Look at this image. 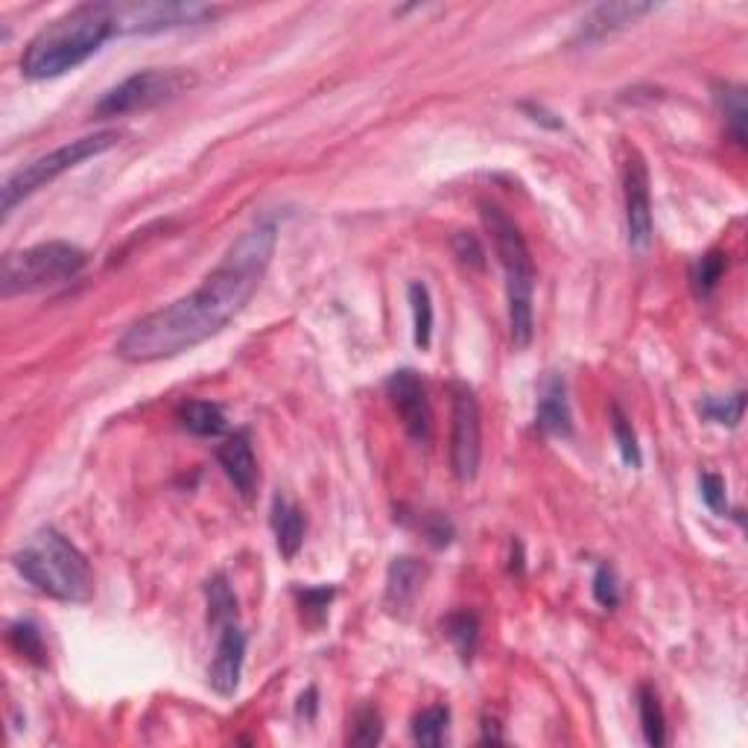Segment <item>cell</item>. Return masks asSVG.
Listing matches in <instances>:
<instances>
[{"label": "cell", "instance_id": "obj_1", "mask_svg": "<svg viewBox=\"0 0 748 748\" xmlns=\"http://www.w3.org/2000/svg\"><path fill=\"white\" fill-rule=\"evenodd\" d=\"M278 225L272 217L255 222L222 255L220 267L194 293L170 302L161 310L140 316L118 340V357L126 363H161L194 352L222 333L246 310L275 255Z\"/></svg>", "mask_w": 748, "mask_h": 748}, {"label": "cell", "instance_id": "obj_2", "mask_svg": "<svg viewBox=\"0 0 748 748\" xmlns=\"http://www.w3.org/2000/svg\"><path fill=\"white\" fill-rule=\"evenodd\" d=\"M111 36H118L111 3H79L29 38L21 56V74L27 79H56L71 74Z\"/></svg>", "mask_w": 748, "mask_h": 748}, {"label": "cell", "instance_id": "obj_3", "mask_svg": "<svg viewBox=\"0 0 748 748\" xmlns=\"http://www.w3.org/2000/svg\"><path fill=\"white\" fill-rule=\"evenodd\" d=\"M15 571L36 591L59 602H88L94 597L91 564L56 527H41L12 555Z\"/></svg>", "mask_w": 748, "mask_h": 748}, {"label": "cell", "instance_id": "obj_4", "mask_svg": "<svg viewBox=\"0 0 748 748\" xmlns=\"http://www.w3.org/2000/svg\"><path fill=\"white\" fill-rule=\"evenodd\" d=\"M482 222L491 234L500 267L506 272V305H508V333L515 348H527L536 336V316H532V296H536V267L524 234L498 205H482Z\"/></svg>", "mask_w": 748, "mask_h": 748}, {"label": "cell", "instance_id": "obj_5", "mask_svg": "<svg viewBox=\"0 0 748 748\" xmlns=\"http://www.w3.org/2000/svg\"><path fill=\"white\" fill-rule=\"evenodd\" d=\"M85 263H88V255L74 243H36L27 249L10 252L3 258L0 286H3V296L38 293V290L59 286L76 278L85 269Z\"/></svg>", "mask_w": 748, "mask_h": 748}, {"label": "cell", "instance_id": "obj_6", "mask_svg": "<svg viewBox=\"0 0 748 748\" xmlns=\"http://www.w3.org/2000/svg\"><path fill=\"white\" fill-rule=\"evenodd\" d=\"M118 144H121V132L106 130L94 132V135H85V138L68 140L62 147H56L53 152L33 158L29 164H24L21 170H15L12 176H7V182L0 187V194H3V203H0L3 217H10L27 196H33L45 185L56 182L62 173L74 170V167H79L83 161H88V158H97L102 156V152H109V149L118 147Z\"/></svg>", "mask_w": 748, "mask_h": 748}, {"label": "cell", "instance_id": "obj_7", "mask_svg": "<svg viewBox=\"0 0 748 748\" xmlns=\"http://www.w3.org/2000/svg\"><path fill=\"white\" fill-rule=\"evenodd\" d=\"M196 76L182 68H147L138 74L126 76L111 91L102 94V100L94 106L97 118H126L135 111H149L161 102L176 100L179 94L191 91Z\"/></svg>", "mask_w": 748, "mask_h": 748}, {"label": "cell", "instance_id": "obj_8", "mask_svg": "<svg viewBox=\"0 0 748 748\" xmlns=\"http://www.w3.org/2000/svg\"><path fill=\"white\" fill-rule=\"evenodd\" d=\"M118 36H149L164 29L196 27L220 15V7L208 3H170V0H123L111 3Z\"/></svg>", "mask_w": 748, "mask_h": 748}, {"label": "cell", "instance_id": "obj_9", "mask_svg": "<svg viewBox=\"0 0 748 748\" xmlns=\"http://www.w3.org/2000/svg\"><path fill=\"white\" fill-rule=\"evenodd\" d=\"M482 459V413L471 387L451 383V468L459 482H471Z\"/></svg>", "mask_w": 748, "mask_h": 748}, {"label": "cell", "instance_id": "obj_10", "mask_svg": "<svg viewBox=\"0 0 748 748\" xmlns=\"http://www.w3.org/2000/svg\"><path fill=\"white\" fill-rule=\"evenodd\" d=\"M387 395L401 416V425L416 442H430L433 436V409L421 375L413 369H397L387 378Z\"/></svg>", "mask_w": 748, "mask_h": 748}, {"label": "cell", "instance_id": "obj_11", "mask_svg": "<svg viewBox=\"0 0 748 748\" xmlns=\"http://www.w3.org/2000/svg\"><path fill=\"white\" fill-rule=\"evenodd\" d=\"M623 203H626V237L635 252L652 243V191H649L647 161L631 152L623 167Z\"/></svg>", "mask_w": 748, "mask_h": 748}, {"label": "cell", "instance_id": "obj_12", "mask_svg": "<svg viewBox=\"0 0 748 748\" xmlns=\"http://www.w3.org/2000/svg\"><path fill=\"white\" fill-rule=\"evenodd\" d=\"M246 643L249 640H246V631L237 626V620L220 628L211 666H208V684H211L213 694L225 696V699L237 694L243 678V664H246Z\"/></svg>", "mask_w": 748, "mask_h": 748}, {"label": "cell", "instance_id": "obj_13", "mask_svg": "<svg viewBox=\"0 0 748 748\" xmlns=\"http://www.w3.org/2000/svg\"><path fill=\"white\" fill-rule=\"evenodd\" d=\"M652 10H655L652 3H635V0L631 3L628 0H623V3H600V7L585 12V19L579 21V29L573 36V45L602 41L611 33H617V29L628 27V24H635L638 19L649 15Z\"/></svg>", "mask_w": 748, "mask_h": 748}, {"label": "cell", "instance_id": "obj_14", "mask_svg": "<svg viewBox=\"0 0 748 748\" xmlns=\"http://www.w3.org/2000/svg\"><path fill=\"white\" fill-rule=\"evenodd\" d=\"M536 425L541 433L553 436V439H571L573 436V413L571 401H567V383L562 375L550 371L538 389V407Z\"/></svg>", "mask_w": 748, "mask_h": 748}, {"label": "cell", "instance_id": "obj_15", "mask_svg": "<svg viewBox=\"0 0 748 748\" xmlns=\"http://www.w3.org/2000/svg\"><path fill=\"white\" fill-rule=\"evenodd\" d=\"M217 463L225 471V477L232 480L234 489L241 491V498H255V491H258V459H255V451H252L249 436H229L217 447Z\"/></svg>", "mask_w": 748, "mask_h": 748}, {"label": "cell", "instance_id": "obj_16", "mask_svg": "<svg viewBox=\"0 0 748 748\" xmlns=\"http://www.w3.org/2000/svg\"><path fill=\"white\" fill-rule=\"evenodd\" d=\"M425 564L413 559V555H401L389 564L387 573V609L392 614H407L418 593L425 588Z\"/></svg>", "mask_w": 748, "mask_h": 748}, {"label": "cell", "instance_id": "obj_17", "mask_svg": "<svg viewBox=\"0 0 748 748\" xmlns=\"http://www.w3.org/2000/svg\"><path fill=\"white\" fill-rule=\"evenodd\" d=\"M269 524H272V532H275V544L281 550L286 562H293L305 544V532H307V520L305 512L286 500L284 494H275L272 498V512H269Z\"/></svg>", "mask_w": 748, "mask_h": 748}, {"label": "cell", "instance_id": "obj_18", "mask_svg": "<svg viewBox=\"0 0 748 748\" xmlns=\"http://www.w3.org/2000/svg\"><path fill=\"white\" fill-rule=\"evenodd\" d=\"M176 421L182 430H187L191 436H199V439H220V436L229 433V418H225L220 404L199 401V397L179 404Z\"/></svg>", "mask_w": 748, "mask_h": 748}, {"label": "cell", "instance_id": "obj_19", "mask_svg": "<svg viewBox=\"0 0 748 748\" xmlns=\"http://www.w3.org/2000/svg\"><path fill=\"white\" fill-rule=\"evenodd\" d=\"M205 600H208V620H211V626L222 628L225 623L237 620V597H234L225 573H213L211 579H208V585H205Z\"/></svg>", "mask_w": 748, "mask_h": 748}, {"label": "cell", "instance_id": "obj_20", "mask_svg": "<svg viewBox=\"0 0 748 748\" xmlns=\"http://www.w3.org/2000/svg\"><path fill=\"white\" fill-rule=\"evenodd\" d=\"M638 713H640V728H643V739L652 748H661L666 743V720L664 708L658 702V694L649 684L638 687Z\"/></svg>", "mask_w": 748, "mask_h": 748}, {"label": "cell", "instance_id": "obj_21", "mask_svg": "<svg viewBox=\"0 0 748 748\" xmlns=\"http://www.w3.org/2000/svg\"><path fill=\"white\" fill-rule=\"evenodd\" d=\"M444 635L456 647L459 658L468 664L474 652H477V643H480V620L471 611H456V614L444 620Z\"/></svg>", "mask_w": 748, "mask_h": 748}, {"label": "cell", "instance_id": "obj_22", "mask_svg": "<svg viewBox=\"0 0 748 748\" xmlns=\"http://www.w3.org/2000/svg\"><path fill=\"white\" fill-rule=\"evenodd\" d=\"M7 640L21 658H27L29 664L47 666V643L41 638V628L33 620H19L7 628Z\"/></svg>", "mask_w": 748, "mask_h": 748}, {"label": "cell", "instance_id": "obj_23", "mask_svg": "<svg viewBox=\"0 0 748 748\" xmlns=\"http://www.w3.org/2000/svg\"><path fill=\"white\" fill-rule=\"evenodd\" d=\"M409 307H413V331H416V345L421 352L430 348L433 342V298L421 281H413L407 290Z\"/></svg>", "mask_w": 748, "mask_h": 748}, {"label": "cell", "instance_id": "obj_24", "mask_svg": "<svg viewBox=\"0 0 748 748\" xmlns=\"http://www.w3.org/2000/svg\"><path fill=\"white\" fill-rule=\"evenodd\" d=\"M716 102H720L722 114H725V123H728L731 135H734V140L743 147V144H746V118H748L746 91H743L739 85L725 83L716 88Z\"/></svg>", "mask_w": 748, "mask_h": 748}, {"label": "cell", "instance_id": "obj_25", "mask_svg": "<svg viewBox=\"0 0 748 748\" xmlns=\"http://www.w3.org/2000/svg\"><path fill=\"white\" fill-rule=\"evenodd\" d=\"M447 725H451V708H447V704L425 708V711L416 713V720H413V739H416L418 746H442Z\"/></svg>", "mask_w": 748, "mask_h": 748}, {"label": "cell", "instance_id": "obj_26", "mask_svg": "<svg viewBox=\"0 0 748 748\" xmlns=\"http://www.w3.org/2000/svg\"><path fill=\"white\" fill-rule=\"evenodd\" d=\"M725 267H728V255L720 249L708 252V255L696 260L694 267H690V286H694L696 296H711L716 284L722 281V275H725Z\"/></svg>", "mask_w": 748, "mask_h": 748}, {"label": "cell", "instance_id": "obj_27", "mask_svg": "<svg viewBox=\"0 0 748 748\" xmlns=\"http://www.w3.org/2000/svg\"><path fill=\"white\" fill-rule=\"evenodd\" d=\"M699 413L713 425L737 427L743 421V413H746V392H737L731 397H704L699 404Z\"/></svg>", "mask_w": 748, "mask_h": 748}, {"label": "cell", "instance_id": "obj_28", "mask_svg": "<svg viewBox=\"0 0 748 748\" xmlns=\"http://www.w3.org/2000/svg\"><path fill=\"white\" fill-rule=\"evenodd\" d=\"M611 430H614V442H617L623 463H626L628 468H640L643 456H640L638 436H635V430H631V421H628L626 413H623L617 404H611Z\"/></svg>", "mask_w": 748, "mask_h": 748}, {"label": "cell", "instance_id": "obj_29", "mask_svg": "<svg viewBox=\"0 0 748 748\" xmlns=\"http://www.w3.org/2000/svg\"><path fill=\"white\" fill-rule=\"evenodd\" d=\"M380 739H383V720H380L378 708H371V704H366V708H360V711L354 713L352 720V743L354 746H378Z\"/></svg>", "mask_w": 748, "mask_h": 748}, {"label": "cell", "instance_id": "obj_30", "mask_svg": "<svg viewBox=\"0 0 748 748\" xmlns=\"http://www.w3.org/2000/svg\"><path fill=\"white\" fill-rule=\"evenodd\" d=\"M451 249L456 260L468 269H486V249L477 234L471 232H456L451 241Z\"/></svg>", "mask_w": 748, "mask_h": 748}, {"label": "cell", "instance_id": "obj_31", "mask_svg": "<svg viewBox=\"0 0 748 748\" xmlns=\"http://www.w3.org/2000/svg\"><path fill=\"white\" fill-rule=\"evenodd\" d=\"M593 600L600 602L602 609H617L620 605V583L611 564H600L593 573Z\"/></svg>", "mask_w": 748, "mask_h": 748}, {"label": "cell", "instance_id": "obj_32", "mask_svg": "<svg viewBox=\"0 0 748 748\" xmlns=\"http://www.w3.org/2000/svg\"><path fill=\"white\" fill-rule=\"evenodd\" d=\"M333 588H302V591H296L298 602H302V609H305V614H310V617L322 620L324 614H328V605H331L333 600Z\"/></svg>", "mask_w": 748, "mask_h": 748}, {"label": "cell", "instance_id": "obj_33", "mask_svg": "<svg viewBox=\"0 0 748 748\" xmlns=\"http://www.w3.org/2000/svg\"><path fill=\"white\" fill-rule=\"evenodd\" d=\"M699 486H702L704 503H708L716 515H725V512H728V498H725V480H722L720 474H702Z\"/></svg>", "mask_w": 748, "mask_h": 748}, {"label": "cell", "instance_id": "obj_34", "mask_svg": "<svg viewBox=\"0 0 748 748\" xmlns=\"http://www.w3.org/2000/svg\"><path fill=\"white\" fill-rule=\"evenodd\" d=\"M425 536L433 547H447L453 541V524L444 515H427Z\"/></svg>", "mask_w": 748, "mask_h": 748}, {"label": "cell", "instance_id": "obj_35", "mask_svg": "<svg viewBox=\"0 0 748 748\" xmlns=\"http://www.w3.org/2000/svg\"><path fill=\"white\" fill-rule=\"evenodd\" d=\"M520 109L527 111V114H532V121L541 123V126H547V130H562V118H559V114H550L544 106H536V102H524Z\"/></svg>", "mask_w": 748, "mask_h": 748}, {"label": "cell", "instance_id": "obj_36", "mask_svg": "<svg viewBox=\"0 0 748 748\" xmlns=\"http://www.w3.org/2000/svg\"><path fill=\"white\" fill-rule=\"evenodd\" d=\"M302 708H305V699H302V704H298V711H302ZM314 711H316V690L310 687V690H307V716H314Z\"/></svg>", "mask_w": 748, "mask_h": 748}]
</instances>
